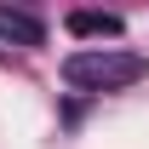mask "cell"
<instances>
[{
    "mask_svg": "<svg viewBox=\"0 0 149 149\" xmlns=\"http://www.w3.org/2000/svg\"><path fill=\"white\" fill-rule=\"evenodd\" d=\"M69 35H97V40H103V35H120V17H115V12H69Z\"/></svg>",
    "mask_w": 149,
    "mask_h": 149,
    "instance_id": "3",
    "label": "cell"
},
{
    "mask_svg": "<svg viewBox=\"0 0 149 149\" xmlns=\"http://www.w3.org/2000/svg\"><path fill=\"white\" fill-rule=\"evenodd\" d=\"M143 57L138 52H120V46H80V52L63 57V80L69 92H120L132 80H143Z\"/></svg>",
    "mask_w": 149,
    "mask_h": 149,
    "instance_id": "1",
    "label": "cell"
},
{
    "mask_svg": "<svg viewBox=\"0 0 149 149\" xmlns=\"http://www.w3.org/2000/svg\"><path fill=\"white\" fill-rule=\"evenodd\" d=\"M0 40H6V46H46V23H40L35 12L0 6Z\"/></svg>",
    "mask_w": 149,
    "mask_h": 149,
    "instance_id": "2",
    "label": "cell"
}]
</instances>
